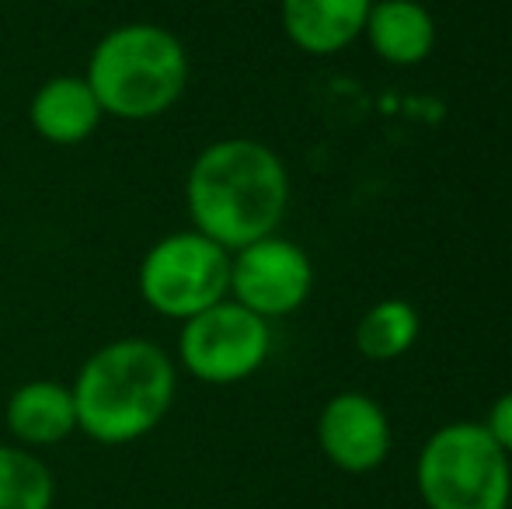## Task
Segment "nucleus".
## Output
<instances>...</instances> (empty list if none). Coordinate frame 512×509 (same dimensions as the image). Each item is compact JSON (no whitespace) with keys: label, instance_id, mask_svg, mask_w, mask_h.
Returning <instances> with one entry per match:
<instances>
[{"label":"nucleus","instance_id":"nucleus-1","mask_svg":"<svg viewBox=\"0 0 512 509\" xmlns=\"http://www.w3.org/2000/svg\"><path fill=\"white\" fill-rule=\"evenodd\" d=\"M290 206V171L262 140L227 136L203 147L185 175L192 231L227 252L276 234Z\"/></svg>","mask_w":512,"mask_h":509},{"label":"nucleus","instance_id":"nucleus-2","mask_svg":"<svg viewBox=\"0 0 512 509\" xmlns=\"http://www.w3.org/2000/svg\"><path fill=\"white\" fill-rule=\"evenodd\" d=\"M70 391L77 433L102 447H126L168 419L178 394V367L164 346L126 335L95 349L81 363Z\"/></svg>","mask_w":512,"mask_h":509},{"label":"nucleus","instance_id":"nucleus-3","mask_svg":"<svg viewBox=\"0 0 512 509\" xmlns=\"http://www.w3.org/2000/svg\"><path fill=\"white\" fill-rule=\"evenodd\" d=\"M189 53L171 28L126 21L98 39L88 56V84L105 116L150 123L168 116L189 88Z\"/></svg>","mask_w":512,"mask_h":509},{"label":"nucleus","instance_id":"nucleus-4","mask_svg":"<svg viewBox=\"0 0 512 509\" xmlns=\"http://www.w3.org/2000/svg\"><path fill=\"white\" fill-rule=\"evenodd\" d=\"M509 461L485 422H450L418 454V496L429 509H509Z\"/></svg>","mask_w":512,"mask_h":509},{"label":"nucleus","instance_id":"nucleus-5","mask_svg":"<svg viewBox=\"0 0 512 509\" xmlns=\"http://www.w3.org/2000/svg\"><path fill=\"white\" fill-rule=\"evenodd\" d=\"M136 286L154 314L189 321L230 297V252L192 227L164 234L143 255Z\"/></svg>","mask_w":512,"mask_h":509},{"label":"nucleus","instance_id":"nucleus-6","mask_svg":"<svg viewBox=\"0 0 512 509\" xmlns=\"http://www.w3.org/2000/svg\"><path fill=\"white\" fill-rule=\"evenodd\" d=\"M272 353L269 321L234 300H220L209 311L182 321L178 363L203 384L227 387L255 377Z\"/></svg>","mask_w":512,"mask_h":509},{"label":"nucleus","instance_id":"nucleus-7","mask_svg":"<svg viewBox=\"0 0 512 509\" xmlns=\"http://www.w3.org/2000/svg\"><path fill=\"white\" fill-rule=\"evenodd\" d=\"M314 290V265L297 241L269 238L230 252V300L272 321L290 318Z\"/></svg>","mask_w":512,"mask_h":509},{"label":"nucleus","instance_id":"nucleus-8","mask_svg":"<svg viewBox=\"0 0 512 509\" xmlns=\"http://www.w3.org/2000/svg\"><path fill=\"white\" fill-rule=\"evenodd\" d=\"M317 443L335 468L366 475L391 454V422L370 394L342 391L317 415Z\"/></svg>","mask_w":512,"mask_h":509},{"label":"nucleus","instance_id":"nucleus-9","mask_svg":"<svg viewBox=\"0 0 512 509\" xmlns=\"http://www.w3.org/2000/svg\"><path fill=\"white\" fill-rule=\"evenodd\" d=\"M4 426L18 447L42 450L70 440L77 433V405L70 384L60 381H25L11 391L4 405Z\"/></svg>","mask_w":512,"mask_h":509},{"label":"nucleus","instance_id":"nucleus-10","mask_svg":"<svg viewBox=\"0 0 512 509\" xmlns=\"http://www.w3.org/2000/svg\"><path fill=\"white\" fill-rule=\"evenodd\" d=\"M373 0H279L283 32L300 53L335 56L363 35Z\"/></svg>","mask_w":512,"mask_h":509},{"label":"nucleus","instance_id":"nucleus-11","mask_svg":"<svg viewBox=\"0 0 512 509\" xmlns=\"http://www.w3.org/2000/svg\"><path fill=\"white\" fill-rule=\"evenodd\" d=\"M105 119L95 91L84 74H56L39 84L28 102V123L46 143L77 147Z\"/></svg>","mask_w":512,"mask_h":509},{"label":"nucleus","instance_id":"nucleus-12","mask_svg":"<svg viewBox=\"0 0 512 509\" xmlns=\"http://www.w3.org/2000/svg\"><path fill=\"white\" fill-rule=\"evenodd\" d=\"M363 35L384 63L415 67L436 49V18L418 0H373Z\"/></svg>","mask_w":512,"mask_h":509},{"label":"nucleus","instance_id":"nucleus-13","mask_svg":"<svg viewBox=\"0 0 512 509\" xmlns=\"http://www.w3.org/2000/svg\"><path fill=\"white\" fill-rule=\"evenodd\" d=\"M418 311L408 300H380L359 318L356 325V349L373 363H391L405 356L418 339Z\"/></svg>","mask_w":512,"mask_h":509},{"label":"nucleus","instance_id":"nucleus-14","mask_svg":"<svg viewBox=\"0 0 512 509\" xmlns=\"http://www.w3.org/2000/svg\"><path fill=\"white\" fill-rule=\"evenodd\" d=\"M56 478L35 450L0 443V509H53Z\"/></svg>","mask_w":512,"mask_h":509},{"label":"nucleus","instance_id":"nucleus-15","mask_svg":"<svg viewBox=\"0 0 512 509\" xmlns=\"http://www.w3.org/2000/svg\"><path fill=\"white\" fill-rule=\"evenodd\" d=\"M485 429L492 433V440L512 457V391H506L492 405V412H488V419H485Z\"/></svg>","mask_w":512,"mask_h":509},{"label":"nucleus","instance_id":"nucleus-16","mask_svg":"<svg viewBox=\"0 0 512 509\" xmlns=\"http://www.w3.org/2000/svg\"><path fill=\"white\" fill-rule=\"evenodd\" d=\"M70 4H95V0H70Z\"/></svg>","mask_w":512,"mask_h":509}]
</instances>
